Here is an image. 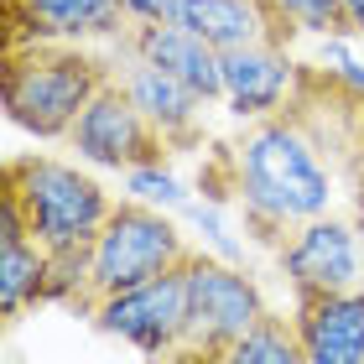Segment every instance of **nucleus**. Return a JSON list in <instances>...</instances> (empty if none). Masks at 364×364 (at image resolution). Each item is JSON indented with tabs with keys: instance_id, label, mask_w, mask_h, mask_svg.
<instances>
[{
	"instance_id": "f257e3e1",
	"label": "nucleus",
	"mask_w": 364,
	"mask_h": 364,
	"mask_svg": "<svg viewBox=\"0 0 364 364\" xmlns=\"http://www.w3.org/2000/svg\"><path fill=\"white\" fill-rule=\"evenodd\" d=\"M198 193L229 203L240 224L276 255L302 224L323 219L333 203V161L287 109L266 120H245L240 136L208 141L198 161Z\"/></svg>"
},
{
	"instance_id": "f03ea898",
	"label": "nucleus",
	"mask_w": 364,
	"mask_h": 364,
	"mask_svg": "<svg viewBox=\"0 0 364 364\" xmlns=\"http://www.w3.org/2000/svg\"><path fill=\"white\" fill-rule=\"evenodd\" d=\"M120 58L89 53L84 42H26L0 47V105L11 125L42 141H68L94 94L114 84Z\"/></svg>"
},
{
	"instance_id": "7ed1b4c3",
	"label": "nucleus",
	"mask_w": 364,
	"mask_h": 364,
	"mask_svg": "<svg viewBox=\"0 0 364 364\" xmlns=\"http://www.w3.org/2000/svg\"><path fill=\"white\" fill-rule=\"evenodd\" d=\"M188 255H193V245L177 235V224L161 208L136 203V198H120V203L109 208V219L99 224V235L89 240L84 281H78L68 307L78 318H94L109 296L136 291L146 281L177 271Z\"/></svg>"
},
{
	"instance_id": "20e7f679",
	"label": "nucleus",
	"mask_w": 364,
	"mask_h": 364,
	"mask_svg": "<svg viewBox=\"0 0 364 364\" xmlns=\"http://www.w3.org/2000/svg\"><path fill=\"white\" fill-rule=\"evenodd\" d=\"M0 203L21 213V224L37 235L53 255L84 250L109 219L114 198L89 172L58 156H6L0 161Z\"/></svg>"
},
{
	"instance_id": "39448f33",
	"label": "nucleus",
	"mask_w": 364,
	"mask_h": 364,
	"mask_svg": "<svg viewBox=\"0 0 364 364\" xmlns=\"http://www.w3.org/2000/svg\"><path fill=\"white\" fill-rule=\"evenodd\" d=\"M260 318H266V296H260L255 281L240 266H229V260L193 250L182 333L156 364H219Z\"/></svg>"
},
{
	"instance_id": "423d86ee",
	"label": "nucleus",
	"mask_w": 364,
	"mask_h": 364,
	"mask_svg": "<svg viewBox=\"0 0 364 364\" xmlns=\"http://www.w3.org/2000/svg\"><path fill=\"white\" fill-rule=\"evenodd\" d=\"M68 146L84 161H94V167H114V172H141V167H167L172 161L161 130L136 109V99L125 94L120 73L78 114V125L68 130Z\"/></svg>"
},
{
	"instance_id": "0eeeda50",
	"label": "nucleus",
	"mask_w": 364,
	"mask_h": 364,
	"mask_svg": "<svg viewBox=\"0 0 364 364\" xmlns=\"http://www.w3.org/2000/svg\"><path fill=\"white\" fill-rule=\"evenodd\" d=\"M276 260H281V271H287L291 296L364 287V240H359V224L354 219H338V213H323V219L302 224L276 250Z\"/></svg>"
},
{
	"instance_id": "6e6552de",
	"label": "nucleus",
	"mask_w": 364,
	"mask_h": 364,
	"mask_svg": "<svg viewBox=\"0 0 364 364\" xmlns=\"http://www.w3.org/2000/svg\"><path fill=\"white\" fill-rule=\"evenodd\" d=\"M188 260H182L177 271L136 287V291L109 296L89 323L99 328V333H109V338H125L130 349H141L146 359L156 364L177 343V333H182V312H188Z\"/></svg>"
},
{
	"instance_id": "1a4fd4ad",
	"label": "nucleus",
	"mask_w": 364,
	"mask_h": 364,
	"mask_svg": "<svg viewBox=\"0 0 364 364\" xmlns=\"http://www.w3.org/2000/svg\"><path fill=\"white\" fill-rule=\"evenodd\" d=\"M130 31L125 0H0V47L26 42H120Z\"/></svg>"
},
{
	"instance_id": "9d476101",
	"label": "nucleus",
	"mask_w": 364,
	"mask_h": 364,
	"mask_svg": "<svg viewBox=\"0 0 364 364\" xmlns=\"http://www.w3.org/2000/svg\"><path fill=\"white\" fill-rule=\"evenodd\" d=\"M120 84L136 99V109L161 130L172 156H188V151H203L208 146V125H203L208 99L198 89H188L182 78H172L156 63H141V58H125V53H120Z\"/></svg>"
},
{
	"instance_id": "9b49d317",
	"label": "nucleus",
	"mask_w": 364,
	"mask_h": 364,
	"mask_svg": "<svg viewBox=\"0 0 364 364\" xmlns=\"http://www.w3.org/2000/svg\"><path fill=\"white\" fill-rule=\"evenodd\" d=\"M120 53L167 68L172 78H182L188 89L203 94L208 105L224 99V53L208 47L198 31H188L182 21H130V31L120 37Z\"/></svg>"
},
{
	"instance_id": "f8f14e48",
	"label": "nucleus",
	"mask_w": 364,
	"mask_h": 364,
	"mask_svg": "<svg viewBox=\"0 0 364 364\" xmlns=\"http://www.w3.org/2000/svg\"><path fill=\"white\" fill-rule=\"evenodd\" d=\"M291 323L307 364H364V287L291 296Z\"/></svg>"
},
{
	"instance_id": "ddd939ff",
	"label": "nucleus",
	"mask_w": 364,
	"mask_h": 364,
	"mask_svg": "<svg viewBox=\"0 0 364 364\" xmlns=\"http://www.w3.org/2000/svg\"><path fill=\"white\" fill-rule=\"evenodd\" d=\"M177 21L188 31H198L208 47H219V53L255 47V42L291 47L296 37H302L276 0H182Z\"/></svg>"
},
{
	"instance_id": "4468645a",
	"label": "nucleus",
	"mask_w": 364,
	"mask_h": 364,
	"mask_svg": "<svg viewBox=\"0 0 364 364\" xmlns=\"http://www.w3.org/2000/svg\"><path fill=\"white\" fill-rule=\"evenodd\" d=\"M53 287V250L21 224V213L0 203V318L16 328L31 307L47 302Z\"/></svg>"
},
{
	"instance_id": "2eb2a0df",
	"label": "nucleus",
	"mask_w": 364,
	"mask_h": 364,
	"mask_svg": "<svg viewBox=\"0 0 364 364\" xmlns=\"http://www.w3.org/2000/svg\"><path fill=\"white\" fill-rule=\"evenodd\" d=\"M291 78H296L291 47H271V42L235 47V53H224V105L240 120H266L287 105Z\"/></svg>"
},
{
	"instance_id": "dca6fc26",
	"label": "nucleus",
	"mask_w": 364,
	"mask_h": 364,
	"mask_svg": "<svg viewBox=\"0 0 364 364\" xmlns=\"http://www.w3.org/2000/svg\"><path fill=\"white\" fill-rule=\"evenodd\" d=\"M219 364H307V354H302V338H296V323L266 307V318H260Z\"/></svg>"
},
{
	"instance_id": "f3484780",
	"label": "nucleus",
	"mask_w": 364,
	"mask_h": 364,
	"mask_svg": "<svg viewBox=\"0 0 364 364\" xmlns=\"http://www.w3.org/2000/svg\"><path fill=\"white\" fill-rule=\"evenodd\" d=\"M287 11V21L296 31H312V37H349V21H343V0H276Z\"/></svg>"
},
{
	"instance_id": "a211bd4d",
	"label": "nucleus",
	"mask_w": 364,
	"mask_h": 364,
	"mask_svg": "<svg viewBox=\"0 0 364 364\" xmlns=\"http://www.w3.org/2000/svg\"><path fill=\"white\" fill-rule=\"evenodd\" d=\"M130 6V21H177L182 0H125Z\"/></svg>"
},
{
	"instance_id": "6ab92c4d",
	"label": "nucleus",
	"mask_w": 364,
	"mask_h": 364,
	"mask_svg": "<svg viewBox=\"0 0 364 364\" xmlns=\"http://www.w3.org/2000/svg\"><path fill=\"white\" fill-rule=\"evenodd\" d=\"M343 21H349V37H364V0H343Z\"/></svg>"
},
{
	"instance_id": "aec40b11",
	"label": "nucleus",
	"mask_w": 364,
	"mask_h": 364,
	"mask_svg": "<svg viewBox=\"0 0 364 364\" xmlns=\"http://www.w3.org/2000/svg\"><path fill=\"white\" fill-rule=\"evenodd\" d=\"M354 224H359V229H364V219H354Z\"/></svg>"
},
{
	"instance_id": "412c9836",
	"label": "nucleus",
	"mask_w": 364,
	"mask_h": 364,
	"mask_svg": "<svg viewBox=\"0 0 364 364\" xmlns=\"http://www.w3.org/2000/svg\"><path fill=\"white\" fill-rule=\"evenodd\" d=\"M359 240H364V229H359Z\"/></svg>"
}]
</instances>
